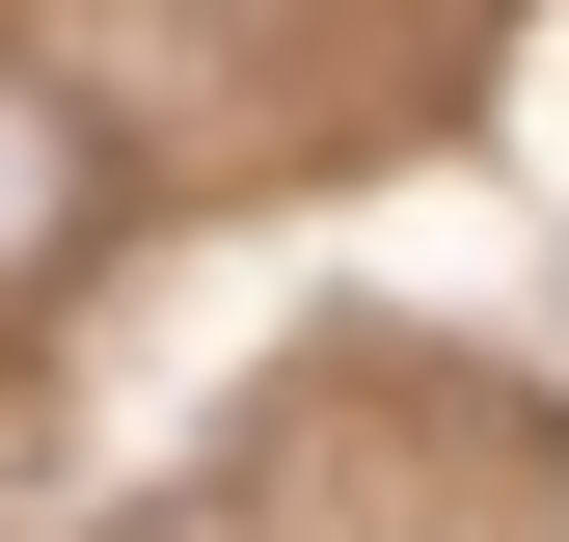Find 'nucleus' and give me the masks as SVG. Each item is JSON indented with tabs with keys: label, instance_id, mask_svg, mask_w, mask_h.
Wrapping results in <instances>:
<instances>
[{
	"label": "nucleus",
	"instance_id": "nucleus-1",
	"mask_svg": "<svg viewBox=\"0 0 569 542\" xmlns=\"http://www.w3.org/2000/svg\"><path fill=\"white\" fill-rule=\"evenodd\" d=\"M54 244H82V136H54L28 82H0V299H28V271H54Z\"/></svg>",
	"mask_w": 569,
	"mask_h": 542
}]
</instances>
